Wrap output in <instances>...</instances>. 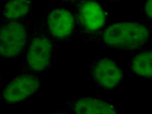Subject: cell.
I'll return each instance as SVG.
<instances>
[{
	"instance_id": "8fae6325",
	"label": "cell",
	"mask_w": 152,
	"mask_h": 114,
	"mask_svg": "<svg viewBox=\"0 0 152 114\" xmlns=\"http://www.w3.org/2000/svg\"><path fill=\"white\" fill-rule=\"evenodd\" d=\"M141 11L146 20L152 24V0H145L144 1Z\"/></svg>"
},
{
	"instance_id": "277c9868",
	"label": "cell",
	"mask_w": 152,
	"mask_h": 114,
	"mask_svg": "<svg viewBox=\"0 0 152 114\" xmlns=\"http://www.w3.org/2000/svg\"><path fill=\"white\" fill-rule=\"evenodd\" d=\"M45 33L56 44L70 41L77 33L73 10L66 6H57L39 20Z\"/></svg>"
},
{
	"instance_id": "6da1fadb",
	"label": "cell",
	"mask_w": 152,
	"mask_h": 114,
	"mask_svg": "<svg viewBox=\"0 0 152 114\" xmlns=\"http://www.w3.org/2000/svg\"><path fill=\"white\" fill-rule=\"evenodd\" d=\"M152 28L138 21H115L107 24L99 33L87 42L98 44L107 48L137 51L151 39Z\"/></svg>"
},
{
	"instance_id": "7a4b0ae2",
	"label": "cell",
	"mask_w": 152,
	"mask_h": 114,
	"mask_svg": "<svg viewBox=\"0 0 152 114\" xmlns=\"http://www.w3.org/2000/svg\"><path fill=\"white\" fill-rule=\"evenodd\" d=\"M55 46V43L45 33L40 23L37 20L26 47L18 73L42 76L54 64Z\"/></svg>"
},
{
	"instance_id": "52a82bcc",
	"label": "cell",
	"mask_w": 152,
	"mask_h": 114,
	"mask_svg": "<svg viewBox=\"0 0 152 114\" xmlns=\"http://www.w3.org/2000/svg\"><path fill=\"white\" fill-rule=\"evenodd\" d=\"M90 77L96 87L104 91L115 90L122 84L124 74L121 66L111 57L100 55L89 66Z\"/></svg>"
},
{
	"instance_id": "9a60e30c",
	"label": "cell",
	"mask_w": 152,
	"mask_h": 114,
	"mask_svg": "<svg viewBox=\"0 0 152 114\" xmlns=\"http://www.w3.org/2000/svg\"><path fill=\"white\" fill-rule=\"evenodd\" d=\"M4 1V0H0V1Z\"/></svg>"
},
{
	"instance_id": "5bb4252c",
	"label": "cell",
	"mask_w": 152,
	"mask_h": 114,
	"mask_svg": "<svg viewBox=\"0 0 152 114\" xmlns=\"http://www.w3.org/2000/svg\"><path fill=\"white\" fill-rule=\"evenodd\" d=\"M110 1H114V2H119V1H122L123 0H109Z\"/></svg>"
},
{
	"instance_id": "5b68a950",
	"label": "cell",
	"mask_w": 152,
	"mask_h": 114,
	"mask_svg": "<svg viewBox=\"0 0 152 114\" xmlns=\"http://www.w3.org/2000/svg\"><path fill=\"white\" fill-rule=\"evenodd\" d=\"M30 21L0 25V59L16 60L23 56L30 39Z\"/></svg>"
},
{
	"instance_id": "2e32d148",
	"label": "cell",
	"mask_w": 152,
	"mask_h": 114,
	"mask_svg": "<svg viewBox=\"0 0 152 114\" xmlns=\"http://www.w3.org/2000/svg\"><path fill=\"white\" fill-rule=\"evenodd\" d=\"M0 25H1V21H0Z\"/></svg>"
},
{
	"instance_id": "30bf717a",
	"label": "cell",
	"mask_w": 152,
	"mask_h": 114,
	"mask_svg": "<svg viewBox=\"0 0 152 114\" xmlns=\"http://www.w3.org/2000/svg\"><path fill=\"white\" fill-rule=\"evenodd\" d=\"M130 71L145 80H152V48L140 49L131 55Z\"/></svg>"
},
{
	"instance_id": "3957f363",
	"label": "cell",
	"mask_w": 152,
	"mask_h": 114,
	"mask_svg": "<svg viewBox=\"0 0 152 114\" xmlns=\"http://www.w3.org/2000/svg\"><path fill=\"white\" fill-rule=\"evenodd\" d=\"M73 4L77 28L76 35L88 42L108 24L109 11L102 0H80Z\"/></svg>"
},
{
	"instance_id": "ba28073f",
	"label": "cell",
	"mask_w": 152,
	"mask_h": 114,
	"mask_svg": "<svg viewBox=\"0 0 152 114\" xmlns=\"http://www.w3.org/2000/svg\"><path fill=\"white\" fill-rule=\"evenodd\" d=\"M63 104L72 114H121L114 104L94 95H82Z\"/></svg>"
},
{
	"instance_id": "7c38bea8",
	"label": "cell",
	"mask_w": 152,
	"mask_h": 114,
	"mask_svg": "<svg viewBox=\"0 0 152 114\" xmlns=\"http://www.w3.org/2000/svg\"><path fill=\"white\" fill-rule=\"evenodd\" d=\"M43 114H72L70 113V112H68V111H66V110L64 109V111H54V112H47V113H45Z\"/></svg>"
},
{
	"instance_id": "8992f818",
	"label": "cell",
	"mask_w": 152,
	"mask_h": 114,
	"mask_svg": "<svg viewBox=\"0 0 152 114\" xmlns=\"http://www.w3.org/2000/svg\"><path fill=\"white\" fill-rule=\"evenodd\" d=\"M44 86L42 76L28 73H18L7 83L0 92V102L15 104L31 99Z\"/></svg>"
},
{
	"instance_id": "4fadbf2b",
	"label": "cell",
	"mask_w": 152,
	"mask_h": 114,
	"mask_svg": "<svg viewBox=\"0 0 152 114\" xmlns=\"http://www.w3.org/2000/svg\"><path fill=\"white\" fill-rule=\"evenodd\" d=\"M61 1H65V2L71 3V4H75V3L78 2V1H80V0H61Z\"/></svg>"
},
{
	"instance_id": "9c48e42d",
	"label": "cell",
	"mask_w": 152,
	"mask_h": 114,
	"mask_svg": "<svg viewBox=\"0 0 152 114\" xmlns=\"http://www.w3.org/2000/svg\"><path fill=\"white\" fill-rule=\"evenodd\" d=\"M33 0H4L0 5L1 24L30 21L33 16Z\"/></svg>"
}]
</instances>
